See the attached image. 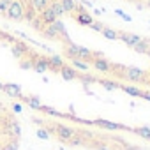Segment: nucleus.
I'll use <instances>...</instances> for the list:
<instances>
[{
  "label": "nucleus",
  "instance_id": "f257e3e1",
  "mask_svg": "<svg viewBox=\"0 0 150 150\" xmlns=\"http://www.w3.org/2000/svg\"><path fill=\"white\" fill-rule=\"evenodd\" d=\"M23 141V122L20 108L0 92V150H20Z\"/></svg>",
  "mask_w": 150,
  "mask_h": 150
},
{
  "label": "nucleus",
  "instance_id": "f03ea898",
  "mask_svg": "<svg viewBox=\"0 0 150 150\" xmlns=\"http://www.w3.org/2000/svg\"><path fill=\"white\" fill-rule=\"evenodd\" d=\"M120 76H124L131 83H139V81L145 80V72L141 69H138V67H124Z\"/></svg>",
  "mask_w": 150,
  "mask_h": 150
},
{
  "label": "nucleus",
  "instance_id": "7ed1b4c3",
  "mask_svg": "<svg viewBox=\"0 0 150 150\" xmlns=\"http://www.w3.org/2000/svg\"><path fill=\"white\" fill-rule=\"evenodd\" d=\"M90 64L94 65V69H97L99 72H111L113 69V65L110 64V60H106V58H103L101 55H97L96 51H94V58L90 60Z\"/></svg>",
  "mask_w": 150,
  "mask_h": 150
},
{
  "label": "nucleus",
  "instance_id": "20e7f679",
  "mask_svg": "<svg viewBox=\"0 0 150 150\" xmlns=\"http://www.w3.org/2000/svg\"><path fill=\"white\" fill-rule=\"evenodd\" d=\"M118 41H122L125 46H129V48H134L139 41H141V35H138V34H132V32H120L118 30Z\"/></svg>",
  "mask_w": 150,
  "mask_h": 150
},
{
  "label": "nucleus",
  "instance_id": "39448f33",
  "mask_svg": "<svg viewBox=\"0 0 150 150\" xmlns=\"http://www.w3.org/2000/svg\"><path fill=\"white\" fill-rule=\"evenodd\" d=\"M92 124H94V125H99V127H104V129H110V131H120V129H127V131H131L129 127H125V125H122V124L110 122V120H103V118H97V120H94Z\"/></svg>",
  "mask_w": 150,
  "mask_h": 150
},
{
  "label": "nucleus",
  "instance_id": "423d86ee",
  "mask_svg": "<svg viewBox=\"0 0 150 150\" xmlns=\"http://www.w3.org/2000/svg\"><path fill=\"white\" fill-rule=\"evenodd\" d=\"M148 48H150V39H146V37H141V41H139V42H138V44H136L132 50H134L136 53H143V55H145V53L148 51Z\"/></svg>",
  "mask_w": 150,
  "mask_h": 150
},
{
  "label": "nucleus",
  "instance_id": "0eeeda50",
  "mask_svg": "<svg viewBox=\"0 0 150 150\" xmlns=\"http://www.w3.org/2000/svg\"><path fill=\"white\" fill-rule=\"evenodd\" d=\"M120 88L125 92V94H129V96H132V97H141V88H138V87H134V85H120Z\"/></svg>",
  "mask_w": 150,
  "mask_h": 150
},
{
  "label": "nucleus",
  "instance_id": "6e6552de",
  "mask_svg": "<svg viewBox=\"0 0 150 150\" xmlns=\"http://www.w3.org/2000/svg\"><path fill=\"white\" fill-rule=\"evenodd\" d=\"M60 4H62V7H64V13H74L76 11V7H78V2L76 0H60Z\"/></svg>",
  "mask_w": 150,
  "mask_h": 150
},
{
  "label": "nucleus",
  "instance_id": "1a4fd4ad",
  "mask_svg": "<svg viewBox=\"0 0 150 150\" xmlns=\"http://www.w3.org/2000/svg\"><path fill=\"white\" fill-rule=\"evenodd\" d=\"M101 34H103V37H106V39H110V41H117V39H118V30L110 28V27H106V25H104V28L101 30Z\"/></svg>",
  "mask_w": 150,
  "mask_h": 150
},
{
  "label": "nucleus",
  "instance_id": "9d476101",
  "mask_svg": "<svg viewBox=\"0 0 150 150\" xmlns=\"http://www.w3.org/2000/svg\"><path fill=\"white\" fill-rule=\"evenodd\" d=\"M71 64L80 71H88V67H90V64H87L85 60H80V58H71Z\"/></svg>",
  "mask_w": 150,
  "mask_h": 150
},
{
  "label": "nucleus",
  "instance_id": "9b49d317",
  "mask_svg": "<svg viewBox=\"0 0 150 150\" xmlns=\"http://www.w3.org/2000/svg\"><path fill=\"white\" fill-rule=\"evenodd\" d=\"M132 132H136L138 136L145 138V139H150V129L148 127H136V129H131Z\"/></svg>",
  "mask_w": 150,
  "mask_h": 150
},
{
  "label": "nucleus",
  "instance_id": "f8f14e48",
  "mask_svg": "<svg viewBox=\"0 0 150 150\" xmlns=\"http://www.w3.org/2000/svg\"><path fill=\"white\" fill-rule=\"evenodd\" d=\"M99 83H101L103 87H106L108 90H115V88H120V83H117V81H110V80H99Z\"/></svg>",
  "mask_w": 150,
  "mask_h": 150
},
{
  "label": "nucleus",
  "instance_id": "ddd939ff",
  "mask_svg": "<svg viewBox=\"0 0 150 150\" xmlns=\"http://www.w3.org/2000/svg\"><path fill=\"white\" fill-rule=\"evenodd\" d=\"M90 28H92V30H96V32H101V30L104 28V25H103L101 21H96V20H94V21L90 23Z\"/></svg>",
  "mask_w": 150,
  "mask_h": 150
},
{
  "label": "nucleus",
  "instance_id": "4468645a",
  "mask_svg": "<svg viewBox=\"0 0 150 150\" xmlns=\"http://www.w3.org/2000/svg\"><path fill=\"white\" fill-rule=\"evenodd\" d=\"M115 13H117V14H118L122 20H125V21H131V20H132L129 14H125V13H124V11H120V9H115Z\"/></svg>",
  "mask_w": 150,
  "mask_h": 150
},
{
  "label": "nucleus",
  "instance_id": "2eb2a0df",
  "mask_svg": "<svg viewBox=\"0 0 150 150\" xmlns=\"http://www.w3.org/2000/svg\"><path fill=\"white\" fill-rule=\"evenodd\" d=\"M141 99H146V101H150V92H148V90H143V92H141Z\"/></svg>",
  "mask_w": 150,
  "mask_h": 150
},
{
  "label": "nucleus",
  "instance_id": "dca6fc26",
  "mask_svg": "<svg viewBox=\"0 0 150 150\" xmlns=\"http://www.w3.org/2000/svg\"><path fill=\"white\" fill-rule=\"evenodd\" d=\"M143 81H146V83H148V85H150V74H148V78H145V80H143Z\"/></svg>",
  "mask_w": 150,
  "mask_h": 150
},
{
  "label": "nucleus",
  "instance_id": "f3484780",
  "mask_svg": "<svg viewBox=\"0 0 150 150\" xmlns=\"http://www.w3.org/2000/svg\"><path fill=\"white\" fill-rule=\"evenodd\" d=\"M146 7H148V9H150V0H146Z\"/></svg>",
  "mask_w": 150,
  "mask_h": 150
},
{
  "label": "nucleus",
  "instance_id": "a211bd4d",
  "mask_svg": "<svg viewBox=\"0 0 150 150\" xmlns=\"http://www.w3.org/2000/svg\"><path fill=\"white\" fill-rule=\"evenodd\" d=\"M145 55H148V57H150V48H148V51H146V53H145Z\"/></svg>",
  "mask_w": 150,
  "mask_h": 150
},
{
  "label": "nucleus",
  "instance_id": "6ab92c4d",
  "mask_svg": "<svg viewBox=\"0 0 150 150\" xmlns=\"http://www.w3.org/2000/svg\"><path fill=\"white\" fill-rule=\"evenodd\" d=\"M129 2H138V0H129Z\"/></svg>",
  "mask_w": 150,
  "mask_h": 150
}]
</instances>
